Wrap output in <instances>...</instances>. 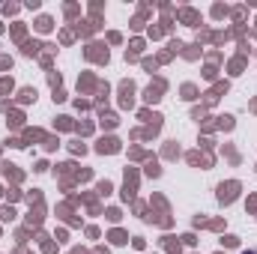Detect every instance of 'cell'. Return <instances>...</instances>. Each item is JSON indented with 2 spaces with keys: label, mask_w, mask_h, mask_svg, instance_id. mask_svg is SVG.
<instances>
[{
  "label": "cell",
  "mask_w": 257,
  "mask_h": 254,
  "mask_svg": "<svg viewBox=\"0 0 257 254\" xmlns=\"http://www.w3.org/2000/svg\"><path fill=\"white\" fill-rule=\"evenodd\" d=\"M242 254H257V248H245V251H242Z\"/></svg>",
  "instance_id": "1"
}]
</instances>
